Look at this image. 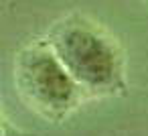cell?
<instances>
[{"mask_svg": "<svg viewBox=\"0 0 148 136\" xmlns=\"http://www.w3.org/2000/svg\"><path fill=\"white\" fill-rule=\"evenodd\" d=\"M47 43L85 93L114 95L126 89L122 55L99 27L81 19L65 21L53 29Z\"/></svg>", "mask_w": 148, "mask_h": 136, "instance_id": "cell-1", "label": "cell"}, {"mask_svg": "<svg viewBox=\"0 0 148 136\" xmlns=\"http://www.w3.org/2000/svg\"><path fill=\"white\" fill-rule=\"evenodd\" d=\"M14 83L35 112L55 122L77 106L83 91L47 41L33 43L16 55Z\"/></svg>", "mask_w": 148, "mask_h": 136, "instance_id": "cell-2", "label": "cell"}, {"mask_svg": "<svg viewBox=\"0 0 148 136\" xmlns=\"http://www.w3.org/2000/svg\"><path fill=\"white\" fill-rule=\"evenodd\" d=\"M2 136H31V134H25V132H21L16 128H10L8 122L4 120V124H2Z\"/></svg>", "mask_w": 148, "mask_h": 136, "instance_id": "cell-3", "label": "cell"}]
</instances>
